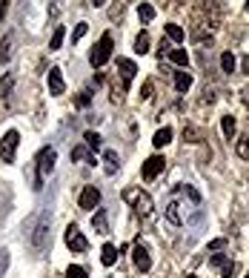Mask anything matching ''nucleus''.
Returning a JSON list of instances; mask_svg holds the SVG:
<instances>
[{"instance_id": "obj_1", "label": "nucleus", "mask_w": 249, "mask_h": 278, "mask_svg": "<svg viewBox=\"0 0 249 278\" xmlns=\"http://www.w3.org/2000/svg\"><path fill=\"white\" fill-rule=\"evenodd\" d=\"M123 198L132 204V209L138 212V215H149L152 209H155V204H152V195H149V192H143V189H126Z\"/></svg>"}, {"instance_id": "obj_2", "label": "nucleus", "mask_w": 249, "mask_h": 278, "mask_svg": "<svg viewBox=\"0 0 249 278\" xmlns=\"http://www.w3.org/2000/svg\"><path fill=\"white\" fill-rule=\"evenodd\" d=\"M54 161H57V152H54V146H43V149L37 152V187H35V189H40L43 178L54 170Z\"/></svg>"}, {"instance_id": "obj_3", "label": "nucleus", "mask_w": 249, "mask_h": 278, "mask_svg": "<svg viewBox=\"0 0 249 278\" xmlns=\"http://www.w3.org/2000/svg\"><path fill=\"white\" fill-rule=\"evenodd\" d=\"M112 46H115V43H112V35H109V32L100 37L98 43H95V49H92V54H89V63L95 66V69H100V66L112 58Z\"/></svg>"}, {"instance_id": "obj_4", "label": "nucleus", "mask_w": 249, "mask_h": 278, "mask_svg": "<svg viewBox=\"0 0 249 278\" xmlns=\"http://www.w3.org/2000/svg\"><path fill=\"white\" fill-rule=\"evenodd\" d=\"M18 144H20V135H18V129H9V132L3 135V141H0V158H3V163H12V161H15Z\"/></svg>"}, {"instance_id": "obj_5", "label": "nucleus", "mask_w": 249, "mask_h": 278, "mask_svg": "<svg viewBox=\"0 0 249 278\" xmlns=\"http://www.w3.org/2000/svg\"><path fill=\"white\" fill-rule=\"evenodd\" d=\"M66 247H69V250H75V252H86V247H89V241L83 238V233H80L75 224L66 227Z\"/></svg>"}, {"instance_id": "obj_6", "label": "nucleus", "mask_w": 249, "mask_h": 278, "mask_svg": "<svg viewBox=\"0 0 249 278\" xmlns=\"http://www.w3.org/2000/svg\"><path fill=\"white\" fill-rule=\"evenodd\" d=\"M32 247H35V252H43L49 247V218H40V224L32 235Z\"/></svg>"}, {"instance_id": "obj_7", "label": "nucleus", "mask_w": 249, "mask_h": 278, "mask_svg": "<svg viewBox=\"0 0 249 278\" xmlns=\"http://www.w3.org/2000/svg\"><path fill=\"white\" fill-rule=\"evenodd\" d=\"M163 166H166V161L160 158V155H152V158H146V163H143V181H155L163 172Z\"/></svg>"}, {"instance_id": "obj_8", "label": "nucleus", "mask_w": 249, "mask_h": 278, "mask_svg": "<svg viewBox=\"0 0 249 278\" xmlns=\"http://www.w3.org/2000/svg\"><path fill=\"white\" fill-rule=\"evenodd\" d=\"M132 261H135V267L141 269V272H149V269H152L149 250H146L143 244H135V247H132Z\"/></svg>"}, {"instance_id": "obj_9", "label": "nucleus", "mask_w": 249, "mask_h": 278, "mask_svg": "<svg viewBox=\"0 0 249 278\" xmlns=\"http://www.w3.org/2000/svg\"><path fill=\"white\" fill-rule=\"evenodd\" d=\"M78 204H80V209H95V206L100 204V189L98 187H83Z\"/></svg>"}, {"instance_id": "obj_10", "label": "nucleus", "mask_w": 249, "mask_h": 278, "mask_svg": "<svg viewBox=\"0 0 249 278\" xmlns=\"http://www.w3.org/2000/svg\"><path fill=\"white\" fill-rule=\"evenodd\" d=\"M117 69H120V78H123V86H129L135 78V72H138V66H135V61H129V58H117Z\"/></svg>"}, {"instance_id": "obj_11", "label": "nucleus", "mask_w": 249, "mask_h": 278, "mask_svg": "<svg viewBox=\"0 0 249 278\" xmlns=\"http://www.w3.org/2000/svg\"><path fill=\"white\" fill-rule=\"evenodd\" d=\"M49 92H52V95H63V92H66V83H63V75H60L57 66L49 69Z\"/></svg>"}, {"instance_id": "obj_12", "label": "nucleus", "mask_w": 249, "mask_h": 278, "mask_svg": "<svg viewBox=\"0 0 249 278\" xmlns=\"http://www.w3.org/2000/svg\"><path fill=\"white\" fill-rule=\"evenodd\" d=\"M92 227H95V233H100V235L109 233V218H106V212H103V209H98V212L92 215Z\"/></svg>"}, {"instance_id": "obj_13", "label": "nucleus", "mask_w": 249, "mask_h": 278, "mask_svg": "<svg viewBox=\"0 0 249 278\" xmlns=\"http://www.w3.org/2000/svg\"><path fill=\"white\" fill-rule=\"evenodd\" d=\"M12 43H15V35H3V40H0V63H9Z\"/></svg>"}, {"instance_id": "obj_14", "label": "nucleus", "mask_w": 249, "mask_h": 278, "mask_svg": "<svg viewBox=\"0 0 249 278\" xmlns=\"http://www.w3.org/2000/svg\"><path fill=\"white\" fill-rule=\"evenodd\" d=\"M100 261L106 264V267H112L117 261V247L115 244H103V250H100Z\"/></svg>"}, {"instance_id": "obj_15", "label": "nucleus", "mask_w": 249, "mask_h": 278, "mask_svg": "<svg viewBox=\"0 0 249 278\" xmlns=\"http://www.w3.org/2000/svg\"><path fill=\"white\" fill-rule=\"evenodd\" d=\"M169 141H172V126H163V129H158V132H155V138H152V144L158 146V149H160V146H166Z\"/></svg>"}, {"instance_id": "obj_16", "label": "nucleus", "mask_w": 249, "mask_h": 278, "mask_svg": "<svg viewBox=\"0 0 249 278\" xmlns=\"http://www.w3.org/2000/svg\"><path fill=\"white\" fill-rule=\"evenodd\" d=\"M189 86H192V75H189V72H175V89L186 92Z\"/></svg>"}, {"instance_id": "obj_17", "label": "nucleus", "mask_w": 249, "mask_h": 278, "mask_svg": "<svg viewBox=\"0 0 249 278\" xmlns=\"http://www.w3.org/2000/svg\"><path fill=\"white\" fill-rule=\"evenodd\" d=\"M166 37H169V40H175V43H180V40L186 37V32H183L178 23H166Z\"/></svg>"}, {"instance_id": "obj_18", "label": "nucleus", "mask_w": 249, "mask_h": 278, "mask_svg": "<svg viewBox=\"0 0 249 278\" xmlns=\"http://www.w3.org/2000/svg\"><path fill=\"white\" fill-rule=\"evenodd\" d=\"M12 86H15V75H6V78L0 81V100H9Z\"/></svg>"}, {"instance_id": "obj_19", "label": "nucleus", "mask_w": 249, "mask_h": 278, "mask_svg": "<svg viewBox=\"0 0 249 278\" xmlns=\"http://www.w3.org/2000/svg\"><path fill=\"white\" fill-rule=\"evenodd\" d=\"M63 37H66V29L57 26V29H54V35H52V40H49V52H57V49H60Z\"/></svg>"}, {"instance_id": "obj_20", "label": "nucleus", "mask_w": 249, "mask_h": 278, "mask_svg": "<svg viewBox=\"0 0 249 278\" xmlns=\"http://www.w3.org/2000/svg\"><path fill=\"white\" fill-rule=\"evenodd\" d=\"M183 138H186V141H192V144H204V132H201V129H195V126H183Z\"/></svg>"}, {"instance_id": "obj_21", "label": "nucleus", "mask_w": 249, "mask_h": 278, "mask_svg": "<svg viewBox=\"0 0 249 278\" xmlns=\"http://www.w3.org/2000/svg\"><path fill=\"white\" fill-rule=\"evenodd\" d=\"M126 3H129V0H115V6L109 9V20H120V18H123Z\"/></svg>"}, {"instance_id": "obj_22", "label": "nucleus", "mask_w": 249, "mask_h": 278, "mask_svg": "<svg viewBox=\"0 0 249 278\" xmlns=\"http://www.w3.org/2000/svg\"><path fill=\"white\" fill-rule=\"evenodd\" d=\"M169 58H172V63H178V66H186L189 63L186 49H169Z\"/></svg>"}, {"instance_id": "obj_23", "label": "nucleus", "mask_w": 249, "mask_h": 278, "mask_svg": "<svg viewBox=\"0 0 249 278\" xmlns=\"http://www.w3.org/2000/svg\"><path fill=\"white\" fill-rule=\"evenodd\" d=\"M221 129H223V135H226V141H232V135H235V118L232 115L221 118Z\"/></svg>"}, {"instance_id": "obj_24", "label": "nucleus", "mask_w": 249, "mask_h": 278, "mask_svg": "<svg viewBox=\"0 0 249 278\" xmlns=\"http://www.w3.org/2000/svg\"><path fill=\"white\" fill-rule=\"evenodd\" d=\"M135 52H138V54L149 52V35H146V32H141V35H138V40H135Z\"/></svg>"}, {"instance_id": "obj_25", "label": "nucleus", "mask_w": 249, "mask_h": 278, "mask_svg": "<svg viewBox=\"0 0 249 278\" xmlns=\"http://www.w3.org/2000/svg\"><path fill=\"white\" fill-rule=\"evenodd\" d=\"M235 63H238V61H235V54H232V52H223L221 54V69H223V72H235Z\"/></svg>"}, {"instance_id": "obj_26", "label": "nucleus", "mask_w": 249, "mask_h": 278, "mask_svg": "<svg viewBox=\"0 0 249 278\" xmlns=\"http://www.w3.org/2000/svg\"><path fill=\"white\" fill-rule=\"evenodd\" d=\"M72 161H92L95 163V158H89V149H86V146H75V149H72Z\"/></svg>"}, {"instance_id": "obj_27", "label": "nucleus", "mask_w": 249, "mask_h": 278, "mask_svg": "<svg viewBox=\"0 0 249 278\" xmlns=\"http://www.w3.org/2000/svg\"><path fill=\"white\" fill-rule=\"evenodd\" d=\"M103 158H106V172H109V175H112V172L117 170V163H120V161H117V152H112V149H106V152H103Z\"/></svg>"}, {"instance_id": "obj_28", "label": "nucleus", "mask_w": 249, "mask_h": 278, "mask_svg": "<svg viewBox=\"0 0 249 278\" xmlns=\"http://www.w3.org/2000/svg\"><path fill=\"white\" fill-rule=\"evenodd\" d=\"M138 15H141L143 23H149V20L155 18V9H152L149 3H141V6H138Z\"/></svg>"}, {"instance_id": "obj_29", "label": "nucleus", "mask_w": 249, "mask_h": 278, "mask_svg": "<svg viewBox=\"0 0 249 278\" xmlns=\"http://www.w3.org/2000/svg\"><path fill=\"white\" fill-rule=\"evenodd\" d=\"M166 221L175 227H180V215H178V204H169L166 206Z\"/></svg>"}, {"instance_id": "obj_30", "label": "nucleus", "mask_w": 249, "mask_h": 278, "mask_svg": "<svg viewBox=\"0 0 249 278\" xmlns=\"http://www.w3.org/2000/svg\"><path fill=\"white\" fill-rule=\"evenodd\" d=\"M83 141H86V146H89V149H100V135L98 132H92V129H89V132L83 135Z\"/></svg>"}, {"instance_id": "obj_31", "label": "nucleus", "mask_w": 249, "mask_h": 278, "mask_svg": "<svg viewBox=\"0 0 249 278\" xmlns=\"http://www.w3.org/2000/svg\"><path fill=\"white\" fill-rule=\"evenodd\" d=\"M235 152H238L240 158H249V135H243L238 144H235Z\"/></svg>"}, {"instance_id": "obj_32", "label": "nucleus", "mask_w": 249, "mask_h": 278, "mask_svg": "<svg viewBox=\"0 0 249 278\" xmlns=\"http://www.w3.org/2000/svg\"><path fill=\"white\" fill-rule=\"evenodd\" d=\"M66 278H89V275H86V269H83V267H78V264H72V267L66 269Z\"/></svg>"}, {"instance_id": "obj_33", "label": "nucleus", "mask_w": 249, "mask_h": 278, "mask_svg": "<svg viewBox=\"0 0 249 278\" xmlns=\"http://www.w3.org/2000/svg\"><path fill=\"white\" fill-rule=\"evenodd\" d=\"M86 32H89V23H78V26H75V32H72V43H78Z\"/></svg>"}, {"instance_id": "obj_34", "label": "nucleus", "mask_w": 249, "mask_h": 278, "mask_svg": "<svg viewBox=\"0 0 249 278\" xmlns=\"http://www.w3.org/2000/svg\"><path fill=\"white\" fill-rule=\"evenodd\" d=\"M232 275H238V264H235V261H226V264H223V278H232Z\"/></svg>"}, {"instance_id": "obj_35", "label": "nucleus", "mask_w": 249, "mask_h": 278, "mask_svg": "<svg viewBox=\"0 0 249 278\" xmlns=\"http://www.w3.org/2000/svg\"><path fill=\"white\" fill-rule=\"evenodd\" d=\"M209 264H212V267H223V264H226V255H223V252H218V255H209Z\"/></svg>"}, {"instance_id": "obj_36", "label": "nucleus", "mask_w": 249, "mask_h": 278, "mask_svg": "<svg viewBox=\"0 0 249 278\" xmlns=\"http://www.w3.org/2000/svg\"><path fill=\"white\" fill-rule=\"evenodd\" d=\"M152 89H155V83H152V81H146V83H143V89H141V98H143V100H146V98H152Z\"/></svg>"}, {"instance_id": "obj_37", "label": "nucleus", "mask_w": 249, "mask_h": 278, "mask_svg": "<svg viewBox=\"0 0 249 278\" xmlns=\"http://www.w3.org/2000/svg\"><path fill=\"white\" fill-rule=\"evenodd\" d=\"M89 103H92L89 92H80V95H78V106H83V109H86V106H89Z\"/></svg>"}, {"instance_id": "obj_38", "label": "nucleus", "mask_w": 249, "mask_h": 278, "mask_svg": "<svg viewBox=\"0 0 249 278\" xmlns=\"http://www.w3.org/2000/svg\"><path fill=\"white\" fill-rule=\"evenodd\" d=\"M6 269H9V255H6V252H0V275H3Z\"/></svg>"}, {"instance_id": "obj_39", "label": "nucleus", "mask_w": 249, "mask_h": 278, "mask_svg": "<svg viewBox=\"0 0 249 278\" xmlns=\"http://www.w3.org/2000/svg\"><path fill=\"white\" fill-rule=\"evenodd\" d=\"M6 15H9V0H0V23H3Z\"/></svg>"}, {"instance_id": "obj_40", "label": "nucleus", "mask_w": 249, "mask_h": 278, "mask_svg": "<svg viewBox=\"0 0 249 278\" xmlns=\"http://www.w3.org/2000/svg\"><path fill=\"white\" fill-rule=\"evenodd\" d=\"M223 247H226V241H223V238H215V241L209 244V250H223Z\"/></svg>"}, {"instance_id": "obj_41", "label": "nucleus", "mask_w": 249, "mask_h": 278, "mask_svg": "<svg viewBox=\"0 0 249 278\" xmlns=\"http://www.w3.org/2000/svg\"><path fill=\"white\" fill-rule=\"evenodd\" d=\"M240 69H243V72L249 75V54H246V58H243V61H240Z\"/></svg>"}, {"instance_id": "obj_42", "label": "nucleus", "mask_w": 249, "mask_h": 278, "mask_svg": "<svg viewBox=\"0 0 249 278\" xmlns=\"http://www.w3.org/2000/svg\"><path fill=\"white\" fill-rule=\"evenodd\" d=\"M92 3H95V6H103V3H106V0H92Z\"/></svg>"}, {"instance_id": "obj_43", "label": "nucleus", "mask_w": 249, "mask_h": 278, "mask_svg": "<svg viewBox=\"0 0 249 278\" xmlns=\"http://www.w3.org/2000/svg\"><path fill=\"white\" fill-rule=\"evenodd\" d=\"M246 9H249V0H246Z\"/></svg>"}, {"instance_id": "obj_44", "label": "nucleus", "mask_w": 249, "mask_h": 278, "mask_svg": "<svg viewBox=\"0 0 249 278\" xmlns=\"http://www.w3.org/2000/svg\"><path fill=\"white\" fill-rule=\"evenodd\" d=\"M186 278H195V275H186Z\"/></svg>"}, {"instance_id": "obj_45", "label": "nucleus", "mask_w": 249, "mask_h": 278, "mask_svg": "<svg viewBox=\"0 0 249 278\" xmlns=\"http://www.w3.org/2000/svg\"><path fill=\"white\" fill-rule=\"evenodd\" d=\"M246 278H249V275H246Z\"/></svg>"}]
</instances>
